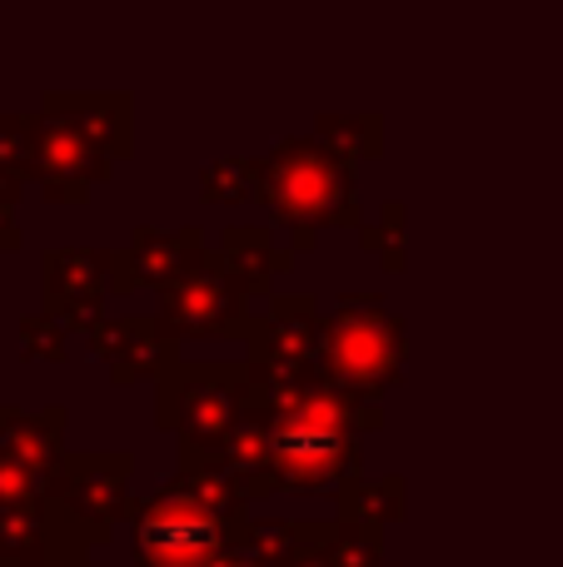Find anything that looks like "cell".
Returning a JSON list of instances; mask_svg holds the SVG:
<instances>
[{
  "label": "cell",
  "mask_w": 563,
  "mask_h": 567,
  "mask_svg": "<svg viewBox=\"0 0 563 567\" xmlns=\"http://www.w3.org/2000/svg\"><path fill=\"white\" fill-rule=\"evenodd\" d=\"M20 349H25L30 359L60 363L65 359V349H70V333H65V323L50 319V313H30V319L20 323Z\"/></svg>",
  "instance_id": "obj_17"
},
{
  "label": "cell",
  "mask_w": 563,
  "mask_h": 567,
  "mask_svg": "<svg viewBox=\"0 0 563 567\" xmlns=\"http://www.w3.org/2000/svg\"><path fill=\"white\" fill-rule=\"evenodd\" d=\"M90 349L110 363L120 383L150 379V373H165L175 363V343L160 333L155 319H100L90 329Z\"/></svg>",
  "instance_id": "obj_11"
},
{
  "label": "cell",
  "mask_w": 563,
  "mask_h": 567,
  "mask_svg": "<svg viewBox=\"0 0 563 567\" xmlns=\"http://www.w3.org/2000/svg\"><path fill=\"white\" fill-rule=\"evenodd\" d=\"M0 567H85V563H80V553H55V558H30V563H6L0 558Z\"/></svg>",
  "instance_id": "obj_21"
},
{
  "label": "cell",
  "mask_w": 563,
  "mask_h": 567,
  "mask_svg": "<svg viewBox=\"0 0 563 567\" xmlns=\"http://www.w3.org/2000/svg\"><path fill=\"white\" fill-rule=\"evenodd\" d=\"M0 249H20V225H16V209L0 205Z\"/></svg>",
  "instance_id": "obj_22"
},
{
  "label": "cell",
  "mask_w": 563,
  "mask_h": 567,
  "mask_svg": "<svg viewBox=\"0 0 563 567\" xmlns=\"http://www.w3.org/2000/svg\"><path fill=\"white\" fill-rule=\"evenodd\" d=\"M199 255H209L199 229H190V225H180V229L140 225L135 235H130V245L115 255V289H135V284H160V289H165V284L175 279L185 265H195Z\"/></svg>",
  "instance_id": "obj_10"
},
{
  "label": "cell",
  "mask_w": 563,
  "mask_h": 567,
  "mask_svg": "<svg viewBox=\"0 0 563 567\" xmlns=\"http://www.w3.org/2000/svg\"><path fill=\"white\" fill-rule=\"evenodd\" d=\"M209 567H269V563L259 558V548H255V533H249L245 543H235V548H225V553H219V558L209 563Z\"/></svg>",
  "instance_id": "obj_19"
},
{
  "label": "cell",
  "mask_w": 563,
  "mask_h": 567,
  "mask_svg": "<svg viewBox=\"0 0 563 567\" xmlns=\"http://www.w3.org/2000/svg\"><path fill=\"white\" fill-rule=\"evenodd\" d=\"M205 195L215 205H245V199H265V179H259V159H215L205 169Z\"/></svg>",
  "instance_id": "obj_15"
},
{
  "label": "cell",
  "mask_w": 563,
  "mask_h": 567,
  "mask_svg": "<svg viewBox=\"0 0 563 567\" xmlns=\"http://www.w3.org/2000/svg\"><path fill=\"white\" fill-rule=\"evenodd\" d=\"M110 155L115 150H105L90 130L45 105L35 130V155H30V179H40L50 199H85V189L100 175H110Z\"/></svg>",
  "instance_id": "obj_8"
},
{
  "label": "cell",
  "mask_w": 563,
  "mask_h": 567,
  "mask_svg": "<svg viewBox=\"0 0 563 567\" xmlns=\"http://www.w3.org/2000/svg\"><path fill=\"white\" fill-rule=\"evenodd\" d=\"M25 179H30V175H20V169H0V205L16 209V199H20V189H25Z\"/></svg>",
  "instance_id": "obj_20"
},
{
  "label": "cell",
  "mask_w": 563,
  "mask_h": 567,
  "mask_svg": "<svg viewBox=\"0 0 563 567\" xmlns=\"http://www.w3.org/2000/svg\"><path fill=\"white\" fill-rule=\"evenodd\" d=\"M215 259L225 265V275L235 279L245 293L269 289V284L289 269V249L279 245L265 225H229L225 235H219Z\"/></svg>",
  "instance_id": "obj_13"
},
{
  "label": "cell",
  "mask_w": 563,
  "mask_h": 567,
  "mask_svg": "<svg viewBox=\"0 0 563 567\" xmlns=\"http://www.w3.org/2000/svg\"><path fill=\"white\" fill-rule=\"evenodd\" d=\"M339 508H345V523L379 528V523L405 513V483L399 478H349L345 488H339Z\"/></svg>",
  "instance_id": "obj_14"
},
{
  "label": "cell",
  "mask_w": 563,
  "mask_h": 567,
  "mask_svg": "<svg viewBox=\"0 0 563 567\" xmlns=\"http://www.w3.org/2000/svg\"><path fill=\"white\" fill-rule=\"evenodd\" d=\"M115 289V255L110 249H50L45 255V313L65 329L100 323V303Z\"/></svg>",
  "instance_id": "obj_9"
},
{
  "label": "cell",
  "mask_w": 563,
  "mask_h": 567,
  "mask_svg": "<svg viewBox=\"0 0 563 567\" xmlns=\"http://www.w3.org/2000/svg\"><path fill=\"white\" fill-rule=\"evenodd\" d=\"M249 293L225 275L215 255H199L175 279L160 289V333L170 343L180 339H225V333H249Z\"/></svg>",
  "instance_id": "obj_5"
},
{
  "label": "cell",
  "mask_w": 563,
  "mask_h": 567,
  "mask_svg": "<svg viewBox=\"0 0 563 567\" xmlns=\"http://www.w3.org/2000/svg\"><path fill=\"white\" fill-rule=\"evenodd\" d=\"M65 409H0V449L35 473L45 488H55L65 463Z\"/></svg>",
  "instance_id": "obj_12"
},
{
  "label": "cell",
  "mask_w": 563,
  "mask_h": 567,
  "mask_svg": "<svg viewBox=\"0 0 563 567\" xmlns=\"http://www.w3.org/2000/svg\"><path fill=\"white\" fill-rule=\"evenodd\" d=\"M50 503L80 543L110 538L130 503V453H70Z\"/></svg>",
  "instance_id": "obj_6"
},
{
  "label": "cell",
  "mask_w": 563,
  "mask_h": 567,
  "mask_svg": "<svg viewBox=\"0 0 563 567\" xmlns=\"http://www.w3.org/2000/svg\"><path fill=\"white\" fill-rule=\"evenodd\" d=\"M319 373L339 389L379 399L405 373V319L379 293L339 299L319 339Z\"/></svg>",
  "instance_id": "obj_3"
},
{
  "label": "cell",
  "mask_w": 563,
  "mask_h": 567,
  "mask_svg": "<svg viewBox=\"0 0 563 567\" xmlns=\"http://www.w3.org/2000/svg\"><path fill=\"white\" fill-rule=\"evenodd\" d=\"M319 339H325V319H319L309 293H285L269 303V313L249 329V373H269V379H309L319 373Z\"/></svg>",
  "instance_id": "obj_7"
},
{
  "label": "cell",
  "mask_w": 563,
  "mask_h": 567,
  "mask_svg": "<svg viewBox=\"0 0 563 567\" xmlns=\"http://www.w3.org/2000/svg\"><path fill=\"white\" fill-rule=\"evenodd\" d=\"M245 493L219 468H180L135 513V567H209L225 548L245 543Z\"/></svg>",
  "instance_id": "obj_1"
},
{
  "label": "cell",
  "mask_w": 563,
  "mask_h": 567,
  "mask_svg": "<svg viewBox=\"0 0 563 567\" xmlns=\"http://www.w3.org/2000/svg\"><path fill=\"white\" fill-rule=\"evenodd\" d=\"M259 179H265V199L279 215V225L295 229V245H309V235L319 225H349V219H359L355 175L319 140H305V135L279 140L259 159Z\"/></svg>",
  "instance_id": "obj_2"
},
{
  "label": "cell",
  "mask_w": 563,
  "mask_h": 567,
  "mask_svg": "<svg viewBox=\"0 0 563 567\" xmlns=\"http://www.w3.org/2000/svg\"><path fill=\"white\" fill-rule=\"evenodd\" d=\"M319 145H329L345 165L379 155V115H325L319 120Z\"/></svg>",
  "instance_id": "obj_16"
},
{
  "label": "cell",
  "mask_w": 563,
  "mask_h": 567,
  "mask_svg": "<svg viewBox=\"0 0 563 567\" xmlns=\"http://www.w3.org/2000/svg\"><path fill=\"white\" fill-rule=\"evenodd\" d=\"M40 498H50L45 483H40L35 473H25L6 449H0V503H40Z\"/></svg>",
  "instance_id": "obj_18"
},
{
  "label": "cell",
  "mask_w": 563,
  "mask_h": 567,
  "mask_svg": "<svg viewBox=\"0 0 563 567\" xmlns=\"http://www.w3.org/2000/svg\"><path fill=\"white\" fill-rule=\"evenodd\" d=\"M165 403H160V423L180 433L185 463H209L229 429L245 413V369H225V363H170L165 373Z\"/></svg>",
  "instance_id": "obj_4"
}]
</instances>
